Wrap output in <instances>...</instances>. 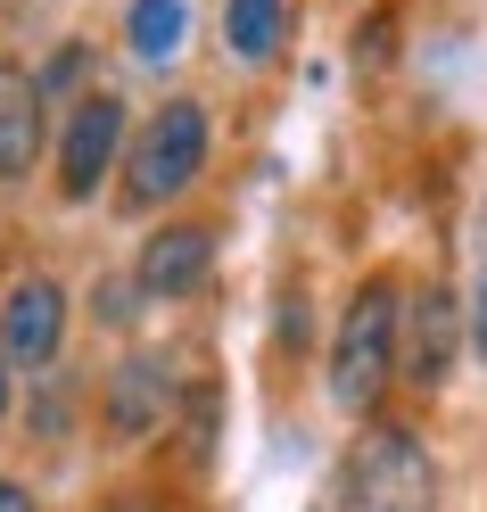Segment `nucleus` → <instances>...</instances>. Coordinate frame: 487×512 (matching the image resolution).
<instances>
[{
	"mask_svg": "<svg viewBox=\"0 0 487 512\" xmlns=\"http://www.w3.org/2000/svg\"><path fill=\"white\" fill-rule=\"evenodd\" d=\"M397 372H405V290L397 273H372L355 281V298L339 306V331H331V405L347 422H372Z\"/></svg>",
	"mask_w": 487,
	"mask_h": 512,
	"instance_id": "f257e3e1",
	"label": "nucleus"
},
{
	"mask_svg": "<svg viewBox=\"0 0 487 512\" xmlns=\"http://www.w3.org/2000/svg\"><path fill=\"white\" fill-rule=\"evenodd\" d=\"M339 512H438V455L397 422H372L339 463Z\"/></svg>",
	"mask_w": 487,
	"mask_h": 512,
	"instance_id": "f03ea898",
	"label": "nucleus"
},
{
	"mask_svg": "<svg viewBox=\"0 0 487 512\" xmlns=\"http://www.w3.org/2000/svg\"><path fill=\"white\" fill-rule=\"evenodd\" d=\"M207 108L199 100H166L133 141H124V174H116V199L133 207V215H149V207H166V199H182L190 182L207 174Z\"/></svg>",
	"mask_w": 487,
	"mask_h": 512,
	"instance_id": "7ed1b4c3",
	"label": "nucleus"
},
{
	"mask_svg": "<svg viewBox=\"0 0 487 512\" xmlns=\"http://www.w3.org/2000/svg\"><path fill=\"white\" fill-rule=\"evenodd\" d=\"M116 166H124V100L116 91H83L67 133H58V190H67V199H91Z\"/></svg>",
	"mask_w": 487,
	"mask_h": 512,
	"instance_id": "20e7f679",
	"label": "nucleus"
},
{
	"mask_svg": "<svg viewBox=\"0 0 487 512\" xmlns=\"http://www.w3.org/2000/svg\"><path fill=\"white\" fill-rule=\"evenodd\" d=\"M58 347H67V290L50 273L9 281V298H0V356H9V372L58 364Z\"/></svg>",
	"mask_w": 487,
	"mask_h": 512,
	"instance_id": "39448f33",
	"label": "nucleus"
},
{
	"mask_svg": "<svg viewBox=\"0 0 487 512\" xmlns=\"http://www.w3.org/2000/svg\"><path fill=\"white\" fill-rule=\"evenodd\" d=\"M207 273H215V223H166V232H149L141 256H133V290L157 298V306L190 298Z\"/></svg>",
	"mask_w": 487,
	"mask_h": 512,
	"instance_id": "423d86ee",
	"label": "nucleus"
},
{
	"mask_svg": "<svg viewBox=\"0 0 487 512\" xmlns=\"http://www.w3.org/2000/svg\"><path fill=\"white\" fill-rule=\"evenodd\" d=\"M454 347H463V298L446 281H430V290L405 298V380L413 389H446Z\"/></svg>",
	"mask_w": 487,
	"mask_h": 512,
	"instance_id": "0eeeda50",
	"label": "nucleus"
},
{
	"mask_svg": "<svg viewBox=\"0 0 487 512\" xmlns=\"http://www.w3.org/2000/svg\"><path fill=\"white\" fill-rule=\"evenodd\" d=\"M42 133H50V100H42V75L0 58V190L34 174L42 157Z\"/></svg>",
	"mask_w": 487,
	"mask_h": 512,
	"instance_id": "6e6552de",
	"label": "nucleus"
},
{
	"mask_svg": "<svg viewBox=\"0 0 487 512\" xmlns=\"http://www.w3.org/2000/svg\"><path fill=\"white\" fill-rule=\"evenodd\" d=\"M166 413H174V364L166 356H124L116 380H108V438H149V430H166Z\"/></svg>",
	"mask_w": 487,
	"mask_h": 512,
	"instance_id": "1a4fd4ad",
	"label": "nucleus"
},
{
	"mask_svg": "<svg viewBox=\"0 0 487 512\" xmlns=\"http://www.w3.org/2000/svg\"><path fill=\"white\" fill-rule=\"evenodd\" d=\"M289 34V0H223V50L240 67H265Z\"/></svg>",
	"mask_w": 487,
	"mask_h": 512,
	"instance_id": "9d476101",
	"label": "nucleus"
},
{
	"mask_svg": "<svg viewBox=\"0 0 487 512\" xmlns=\"http://www.w3.org/2000/svg\"><path fill=\"white\" fill-rule=\"evenodd\" d=\"M182 34H190V9L182 0H133V9H124V42H133V58H174L182 50Z\"/></svg>",
	"mask_w": 487,
	"mask_h": 512,
	"instance_id": "9b49d317",
	"label": "nucleus"
},
{
	"mask_svg": "<svg viewBox=\"0 0 487 512\" xmlns=\"http://www.w3.org/2000/svg\"><path fill=\"white\" fill-rule=\"evenodd\" d=\"M133 306H141L133 273H100V290H91V314H100V323H133Z\"/></svg>",
	"mask_w": 487,
	"mask_h": 512,
	"instance_id": "f8f14e48",
	"label": "nucleus"
},
{
	"mask_svg": "<svg viewBox=\"0 0 487 512\" xmlns=\"http://www.w3.org/2000/svg\"><path fill=\"white\" fill-rule=\"evenodd\" d=\"M75 75H83V50H58L50 67H42V100H58V91H67Z\"/></svg>",
	"mask_w": 487,
	"mask_h": 512,
	"instance_id": "ddd939ff",
	"label": "nucleus"
},
{
	"mask_svg": "<svg viewBox=\"0 0 487 512\" xmlns=\"http://www.w3.org/2000/svg\"><path fill=\"white\" fill-rule=\"evenodd\" d=\"M0 512H42V504H34V488H25V479H0Z\"/></svg>",
	"mask_w": 487,
	"mask_h": 512,
	"instance_id": "4468645a",
	"label": "nucleus"
},
{
	"mask_svg": "<svg viewBox=\"0 0 487 512\" xmlns=\"http://www.w3.org/2000/svg\"><path fill=\"white\" fill-rule=\"evenodd\" d=\"M479 356H487V281H479Z\"/></svg>",
	"mask_w": 487,
	"mask_h": 512,
	"instance_id": "2eb2a0df",
	"label": "nucleus"
},
{
	"mask_svg": "<svg viewBox=\"0 0 487 512\" xmlns=\"http://www.w3.org/2000/svg\"><path fill=\"white\" fill-rule=\"evenodd\" d=\"M0 413H9V356H0Z\"/></svg>",
	"mask_w": 487,
	"mask_h": 512,
	"instance_id": "dca6fc26",
	"label": "nucleus"
}]
</instances>
